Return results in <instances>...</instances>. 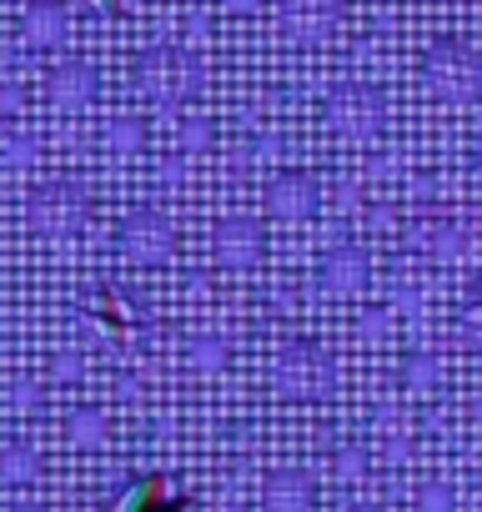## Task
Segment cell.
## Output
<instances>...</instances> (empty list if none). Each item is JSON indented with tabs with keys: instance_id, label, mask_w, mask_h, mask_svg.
<instances>
[{
	"instance_id": "cell-1",
	"label": "cell",
	"mask_w": 482,
	"mask_h": 512,
	"mask_svg": "<svg viewBox=\"0 0 482 512\" xmlns=\"http://www.w3.org/2000/svg\"><path fill=\"white\" fill-rule=\"evenodd\" d=\"M96 6H106V11H121V6H131V0H96Z\"/></svg>"
}]
</instances>
